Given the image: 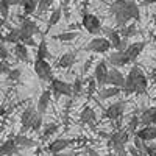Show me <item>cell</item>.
<instances>
[{"instance_id":"cell-26","label":"cell","mask_w":156,"mask_h":156,"mask_svg":"<svg viewBox=\"0 0 156 156\" xmlns=\"http://www.w3.org/2000/svg\"><path fill=\"white\" fill-rule=\"evenodd\" d=\"M78 36L76 31L73 30H69V31H62V33H58L55 36H51L55 41H61V42H69V41H73V39Z\"/></svg>"},{"instance_id":"cell-35","label":"cell","mask_w":156,"mask_h":156,"mask_svg":"<svg viewBox=\"0 0 156 156\" xmlns=\"http://www.w3.org/2000/svg\"><path fill=\"white\" fill-rule=\"evenodd\" d=\"M139 123H140V122H139V117H137V115H133L131 120H129V123H128V126H126L128 133H129V134H134V133L137 131V125H139Z\"/></svg>"},{"instance_id":"cell-48","label":"cell","mask_w":156,"mask_h":156,"mask_svg":"<svg viewBox=\"0 0 156 156\" xmlns=\"http://www.w3.org/2000/svg\"><path fill=\"white\" fill-rule=\"evenodd\" d=\"M154 3H156V0H144L142 6H148V5H154Z\"/></svg>"},{"instance_id":"cell-40","label":"cell","mask_w":156,"mask_h":156,"mask_svg":"<svg viewBox=\"0 0 156 156\" xmlns=\"http://www.w3.org/2000/svg\"><path fill=\"white\" fill-rule=\"evenodd\" d=\"M6 75H8L9 81H19L20 80V70L19 69H9V72Z\"/></svg>"},{"instance_id":"cell-57","label":"cell","mask_w":156,"mask_h":156,"mask_svg":"<svg viewBox=\"0 0 156 156\" xmlns=\"http://www.w3.org/2000/svg\"><path fill=\"white\" fill-rule=\"evenodd\" d=\"M86 156H87V154H86Z\"/></svg>"},{"instance_id":"cell-51","label":"cell","mask_w":156,"mask_h":156,"mask_svg":"<svg viewBox=\"0 0 156 156\" xmlns=\"http://www.w3.org/2000/svg\"><path fill=\"white\" fill-rule=\"evenodd\" d=\"M58 156H73V154H70V153H62V151H61V153H58Z\"/></svg>"},{"instance_id":"cell-28","label":"cell","mask_w":156,"mask_h":156,"mask_svg":"<svg viewBox=\"0 0 156 156\" xmlns=\"http://www.w3.org/2000/svg\"><path fill=\"white\" fill-rule=\"evenodd\" d=\"M139 31H137V28H136V25H123V27H120V36L122 37H133V36H136Z\"/></svg>"},{"instance_id":"cell-33","label":"cell","mask_w":156,"mask_h":156,"mask_svg":"<svg viewBox=\"0 0 156 156\" xmlns=\"http://www.w3.org/2000/svg\"><path fill=\"white\" fill-rule=\"evenodd\" d=\"M133 145L137 148V151H139L140 156H147V154H145V142L142 140L140 137H137L136 134H134V137H133Z\"/></svg>"},{"instance_id":"cell-39","label":"cell","mask_w":156,"mask_h":156,"mask_svg":"<svg viewBox=\"0 0 156 156\" xmlns=\"http://www.w3.org/2000/svg\"><path fill=\"white\" fill-rule=\"evenodd\" d=\"M111 148L114 150V153L117 156H128V151H126V145L125 144H114Z\"/></svg>"},{"instance_id":"cell-49","label":"cell","mask_w":156,"mask_h":156,"mask_svg":"<svg viewBox=\"0 0 156 156\" xmlns=\"http://www.w3.org/2000/svg\"><path fill=\"white\" fill-rule=\"evenodd\" d=\"M6 114V109H5V106H2V105H0V117H2V115H5Z\"/></svg>"},{"instance_id":"cell-41","label":"cell","mask_w":156,"mask_h":156,"mask_svg":"<svg viewBox=\"0 0 156 156\" xmlns=\"http://www.w3.org/2000/svg\"><path fill=\"white\" fill-rule=\"evenodd\" d=\"M145 154L147 156H156V145L151 142H145Z\"/></svg>"},{"instance_id":"cell-7","label":"cell","mask_w":156,"mask_h":156,"mask_svg":"<svg viewBox=\"0 0 156 156\" xmlns=\"http://www.w3.org/2000/svg\"><path fill=\"white\" fill-rule=\"evenodd\" d=\"M36 114H37V111H36L34 105H28L27 108L23 109V112L20 115V134H23L25 131H28V129H30L31 122H33Z\"/></svg>"},{"instance_id":"cell-55","label":"cell","mask_w":156,"mask_h":156,"mask_svg":"<svg viewBox=\"0 0 156 156\" xmlns=\"http://www.w3.org/2000/svg\"><path fill=\"white\" fill-rule=\"evenodd\" d=\"M0 136H2V131H0Z\"/></svg>"},{"instance_id":"cell-50","label":"cell","mask_w":156,"mask_h":156,"mask_svg":"<svg viewBox=\"0 0 156 156\" xmlns=\"http://www.w3.org/2000/svg\"><path fill=\"white\" fill-rule=\"evenodd\" d=\"M3 25H6V20H5L3 17H0V28H2Z\"/></svg>"},{"instance_id":"cell-34","label":"cell","mask_w":156,"mask_h":156,"mask_svg":"<svg viewBox=\"0 0 156 156\" xmlns=\"http://www.w3.org/2000/svg\"><path fill=\"white\" fill-rule=\"evenodd\" d=\"M51 2H53V0H37V6H36V11L39 12V14H42V12H45V11L50 8Z\"/></svg>"},{"instance_id":"cell-19","label":"cell","mask_w":156,"mask_h":156,"mask_svg":"<svg viewBox=\"0 0 156 156\" xmlns=\"http://www.w3.org/2000/svg\"><path fill=\"white\" fill-rule=\"evenodd\" d=\"M17 151L19 148L16 145L14 139H8L3 144H0V156H11V154H16Z\"/></svg>"},{"instance_id":"cell-17","label":"cell","mask_w":156,"mask_h":156,"mask_svg":"<svg viewBox=\"0 0 156 156\" xmlns=\"http://www.w3.org/2000/svg\"><path fill=\"white\" fill-rule=\"evenodd\" d=\"M139 122L142 125H156V106H150L142 111Z\"/></svg>"},{"instance_id":"cell-53","label":"cell","mask_w":156,"mask_h":156,"mask_svg":"<svg viewBox=\"0 0 156 156\" xmlns=\"http://www.w3.org/2000/svg\"><path fill=\"white\" fill-rule=\"evenodd\" d=\"M154 27H156V17H154Z\"/></svg>"},{"instance_id":"cell-23","label":"cell","mask_w":156,"mask_h":156,"mask_svg":"<svg viewBox=\"0 0 156 156\" xmlns=\"http://www.w3.org/2000/svg\"><path fill=\"white\" fill-rule=\"evenodd\" d=\"M75 62H76V56H75V53H64V55L58 59L56 66L61 67V69H69V67L73 66Z\"/></svg>"},{"instance_id":"cell-22","label":"cell","mask_w":156,"mask_h":156,"mask_svg":"<svg viewBox=\"0 0 156 156\" xmlns=\"http://www.w3.org/2000/svg\"><path fill=\"white\" fill-rule=\"evenodd\" d=\"M101 31H105L106 39H108L109 44H111V48H114V50L119 48L120 39H122V36L119 34V31H114V30H111V28H101Z\"/></svg>"},{"instance_id":"cell-45","label":"cell","mask_w":156,"mask_h":156,"mask_svg":"<svg viewBox=\"0 0 156 156\" xmlns=\"http://www.w3.org/2000/svg\"><path fill=\"white\" fill-rule=\"evenodd\" d=\"M22 2L23 0H6V3L9 6H19V5H22Z\"/></svg>"},{"instance_id":"cell-47","label":"cell","mask_w":156,"mask_h":156,"mask_svg":"<svg viewBox=\"0 0 156 156\" xmlns=\"http://www.w3.org/2000/svg\"><path fill=\"white\" fill-rule=\"evenodd\" d=\"M0 72H2V73H8L9 72V67L6 66L5 62H0Z\"/></svg>"},{"instance_id":"cell-24","label":"cell","mask_w":156,"mask_h":156,"mask_svg":"<svg viewBox=\"0 0 156 156\" xmlns=\"http://www.w3.org/2000/svg\"><path fill=\"white\" fill-rule=\"evenodd\" d=\"M14 142H16L17 148H31V147L36 145V142H34L33 139L23 136V134H20V133H19V136L14 137Z\"/></svg>"},{"instance_id":"cell-46","label":"cell","mask_w":156,"mask_h":156,"mask_svg":"<svg viewBox=\"0 0 156 156\" xmlns=\"http://www.w3.org/2000/svg\"><path fill=\"white\" fill-rule=\"evenodd\" d=\"M86 153H87V156H100L92 147H87V148H86Z\"/></svg>"},{"instance_id":"cell-29","label":"cell","mask_w":156,"mask_h":156,"mask_svg":"<svg viewBox=\"0 0 156 156\" xmlns=\"http://www.w3.org/2000/svg\"><path fill=\"white\" fill-rule=\"evenodd\" d=\"M20 6L23 8V12H25V14H33V12H36L37 0H23Z\"/></svg>"},{"instance_id":"cell-43","label":"cell","mask_w":156,"mask_h":156,"mask_svg":"<svg viewBox=\"0 0 156 156\" xmlns=\"http://www.w3.org/2000/svg\"><path fill=\"white\" fill-rule=\"evenodd\" d=\"M126 151H128V154H129V156H140V154H139V151H137V148H136L134 145L126 147Z\"/></svg>"},{"instance_id":"cell-14","label":"cell","mask_w":156,"mask_h":156,"mask_svg":"<svg viewBox=\"0 0 156 156\" xmlns=\"http://www.w3.org/2000/svg\"><path fill=\"white\" fill-rule=\"evenodd\" d=\"M73 140H69V139H55V140H51L50 144H48V147H47V151L48 153H51V154H58V153H61V151H64L70 144H72Z\"/></svg>"},{"instance_id":"cell-37","label":"cell","mask_w":156,"mask_h":156,"mask_svg":"<svg viewBox=\"0 0 156 156\" xmlns=\"http://www.w3.org/2000/svg\"><path fill=\"white\" fill-rule=\"evenodd\" d=\"M9 8L11 6L6 3V0H0V17H3L6 20L9 16Z\"/></svg>"},{"instance_id":"cell-30","label":"cell","mask_w":156,"mask_h":156,"mask_svg":"<svg viewBox=\"0 0 156 156\" xmlns=\"http://www.w3.org/2000/svg\"><path fill=\"white\" fill-rule=\"evenodd\" d=\"M83 92V81H81V78L80 76H76L75 78V81L72 83V97H80Z\"/></svg>"},{"instance_id":"cell-52","label":"cell","mask_w":156,"mask_h":156,"mask_svg":"<svg viewBox=\"0 0 156 156\" xmlns=\"http://www.w3.org/2000/svg\"><path fill=\"white\" fill-rule=\"evenodd\" d=\"M153 80H154V83H156V72L153 73Z\"/></svg>"},{"instance_id":"cell-36","label":"cell","mask_w":156,"mask_h":156,"mask_svg":"<svg viewBox=\"0 0 156 156\" xmlns=\"http://www.w3.org/2000/svg\"><path fill=\"white\" fill-rule=\"evenodd\" d=\"M95 90H97V81H95L94 76H90L87 80V98L92 97L95 94Z\"/></svg>"},{"instance_id":"cell-2","label":"cell","mask_w":156,"mask_h":156,"mask_svg":"<svg viewBox=\"0 0 156 156\" xmlns=\"http://www.w3.org/2000/svg\"><path fill=\"white\" fill-rule=\"evenodd\" d=\"M148 89V81L145 73L142 72L140 67H137L136 64L131 67V70L128 72L125 83L122 87V92L125 95H131V94H137V95H145Z\"/></svg>"},{"instance_id":"cell-10","label":"cell","mask_w":156,"mask_h":156,"mask_svg":"<svg viewBox=\"0 0 156 156\" xmlns=\"http://www.w3.org/2000/svg\"><path fill=\"white\" fill-rule=\"evenodd\" d=\"M106 75H108V66H106V61H100L97 62V66L94 69V78L97 81V87H103L106 86Z\"/></svg>"},{"instance_id":"cell-11","label":"cell","mask_w":156,"mask_h":156,"mask_svg":"<svg viewBox=\"0 0 156 156\" xmlns=\"http://www.w3.org/2000/svg\"><path fill=\"white\" fill-rule=\"evenodd\" d=\"M123 112H125V101L123 100L112 103L111 106H108L105 109V115L108 117V119H111V120H119L120 117L123 115Z\"/></svg>"},{"instance_id":"cell-15","label":"cell","mask_w":156,"mask_h":156,"mask_svg":"<svg viewBox=\"0 0 156 156\" xmlns=\"http://www.w3.org/2000/svg\"><path fill=\"white\" fill-rule=\"evenodd\" d=\"M134 134L137 137H140L144 142H151L156 139V125H144Z\"/></svg>"},{"instance_id":"cell-27","label":"cell","mask_w":156,"mask_h":156,"mask_svg":"<svg viewBox=\"0 0 156 156\" xmlns=\"http://www.w3.org/2000/svg\"><path fill=\"white\" fill-rule=\"evenodd\" d=\"M61 16H62V9H61V6H58L56 9L51 11V14H50V17H48V22H47V30H50L51 27H55V25L61 20Z\"/></svg>"},{"instance_id":"cell-31","label":"cell","mask_w":156,"mask_h":156,"mask_svg":"<svg viewBox=\"0 0 156 156\" xmlns=\"http://www.w3.org/2000/svg\"><path fill=\"white\" fill-rule=\"evenodd\" d=\"M3 41L9 44H16L19 42V28H11L6 36H3Z\"/></svg>"},{"instance_id":"cell-56","label":"cell","mask_w":156,"mask_h":156,"mask_svg":"<svg viewBox=\"0 0 156 156\" xmlns=\"http://www.w3.org/2000/svg\"><path fill=\"white\" fill-rule=\"evenodd\" d=\"M53 156H58V154H53Z\"/></svg>"},{"instance_id":"cell-21","label":"cell","mask_w":156,"mask_h":156,"mask_svg":"<svg viewBox=\"0 0 156 156\" xmlns=\"http://www.w3.org/2000/svg\"><path fill=\"white\" fill-rule=\"evenodd\" d=\"M122 92V89L120 87H117V86H109V87H100L98 90V97L100 100H108V98H112V97H117Z\"/></svg>"},{"instance_id":"cell-13","label":"cell","mask_w":156,"mask_h":156,"mask_svg":"<svg viewBox=\"0 0 156 156\" xmlns=\"http://www.w3.org/2000/svg\"><path fill=\"white\" fill-rule=\"evenodd\" d=\"M108 61L112 64V67H122V66L129 64V59H128L126 53L122 51V50H115L111 55H108Z\"/></svg>"},{"instance_id":"cell-54","label":"cell","mask_w":156,"mask_h":156,"mask_svg":"<svg viewBox=\"0 0 156 156\" xmlns=\"http://www.w3.org/2000/svg\"><path fill=\"white\" fill-rule=\"evenodd\" d=\"M66 2H72V0H66Z\"/></svg>"},{"instance_id":"cell-12","label":"cell","mask_w":156,"mask_h":156,"mask_svg":"<svg viewBox=\"0 0 156 156\" xmlns=\"http://www.w3.org/2000/svg\"><path fill=\"white\" fill-rule=\"evenodd\" d=\"M145 47H147V42L145 41H139V42H134V44H128V47L123 51L126 53L129 62H136L137 56L142 53V50H144Z\"/></svg>"},{"instance_id":"cell-20","label":"cell","mask_w":156,"mask_h":156,"mask_svg":"<svg viewBox=\"0 0 156 156\" xmlns=\"http://www.w3.org/2000/svg\"><path fill=\"white\" fill-rule=\"evenodd\" d=\"M14 55L17 59H20L22 62H30V53H28V47L23 45L20 41L14 44Z\"/></svg>"},{"instance_id":"cell-32","label":"cell","mask_w":156,"mask_h":156,"mask_svg":"<svg viewBox=\"0 0 156 156\" xmlns=\"http://www.w3.org/2000/svg\"><path fill=\"white\" fill-rule=\"evenodd\" d=\"M58 128H59V125L58 123H50V125H47V128H45V131L42 133V140H47L48 137H51L56 131H58Z\"/></svg>"},{"instance_id":"cell-18","label":"cell","mask_w":156,"mask_h":156,"mask_svg":"<svg viewBox=\"0 0 156 156\" xmlns=\"http://www.w3.org/2000/svg\"><path fill=\"white\" fill-rule=\"evenodd\" d=\"M50 100H51V90H44V92L41 94V97H39V100H37V106H36L37 114L44 115L47 112V108L50 105Z\"/></svg>"},{"instance_id":"cell-9","label":"cell","mask_w":156,"mask_h":156,"mask_svg":"<svg viewBox=\"0 0 156 156\" xmlns=\"http://www.w3.org/2000/svg\"><path fill=\"white\" fill-rule=\"evenodd\" d=\"M125 83V75L117 69V67H111L108 69V75H106V84L108 86H117V87H123Z\"/></svg>"},{"instance_id":"cell-1","label":"cell","mask_w":156,"mask_h":156,"mask_svg":"<svg viewBox=\"0 0 156 156\" xmlns=\"http://www.w3.org/2000/svg\"><path fill=\"white\" fill-rule=\"evenodd\" d=\"M117 27H123L131 19L140 22V9L134 0H115L109 8Z\"/></svg>"},{"instance_id":"cell-44","label":"cell","mask_w":156,"mask_h":156,"mask_svg":"<svg viewBox=\"0 0 156 156\" xmlns=\"http://www.w3.org/2000/svg\"><path fill=\"white\" fill-rule=\"evenodd\" d=\"M0 58H2V59H8V58H9L8 50H6V47H3V45H0Z\"/></svg>"},{"instance_id":"cell-3","label":"cell","mask_w":156,"mask_h":156,"mask_svg":"<svg viewBox=\"0 0 156 156\" xmlns=\"http://www.w3.org/2000/svg\"><path fill=\"white\" fill-rule=\"evenodd\" d=\"M50 90H51V95L55 98L59 97H72V84L67 81H62L58 80V78H51L50 80Z\"/></svg>"},{"instance_id":"cell-4","label":"cell","mask_w":156,"mask_h":156,"mask_svg":"<svg viewBox=\"0 0 156 156\" xmlns=\"http://www.w3.org/2000/svg\"><path fill=\"white\" fill-rule=\"evenodd\" d=\"M33 67H34V72H36V75H37L39 80L50 83V80L53 78V69H51L50 62H47V59H39V58H36Z\"/></svg>"},{"instance_id":"cell-5","label":"cell","mask_w":156,"mask_h":156,"mask_svg":"<svg viewBox=\"0 0 156 156\" xmlns=\"http://www.w3.org/2000/svg\"><path fill=\"white\" fill-rule=\"evenodd\" d=\"M81 25H83V28H84L87 33L94 34V36L100 34V33H101V28H103L101 23H100V19H98L97 16H94V14H89V12L83 16Z\"/></svg>"},{"instance_id":"cell-8","label":"cell","mask_w":156,"mask_h":156,"mask_svg":"<svg viewBox=\"0 0 156 156\" xmlns=\"http://www.w3.org/2000/svg\"><path fill=\"white\" fill-rule=\"evenodd\" d=\"M39 27L36 25L34 20H30V19H23L20 27H19V41L22 37H28V36H36L39 34Z\"/></svg>"},{"instance_id":"cell-6","label":"cell","mask_w":156,"mask_h":156,"mask_svg":"<svg viewBox=\"0 0 156 156\" xmlns=\"http://www.w3.org/2000/svg\"><path fill=\"white\" fill-rule=\"evenodd\" d=\"M86 50L92 51V53H108L111 50V44L106 37H94L86 45Z\"/></svg>"},{"instance_id":"cell-16","label":"cell","mask_w":156,"mask_h":156,"mask_svg":"<svg viewBox=\"0 0 156 156\" xmlns=\"http://www.w3.org/2000/svg\"><path fill=\"white\" fill-rule=\"evenodd\" d=\"M80 120L86 125H89L90 128H94L95 126V122H97V114L95 111L90 108V106H84L81 114H80Z\"/></svg>"},{"instance_id":"cell-42","label":"cell","mask_w":156,"mask_h":156,"mask_svg":"<svg viewBox=\"0 0 156 156\" xmlns=\"http://www.w3.org/2000/svg\"><path fill=\"white\" fill-rule=\"evenodd\" d=\"M20 42H22L23 45H27V47H36V45H37V42L34 41V37H33V36L22 37V39H20Z\"/></svg>"},{"instance_id":"cell-38","label":"cell","mask_w":156,"mask_h":156,"mask_svg":"<svg viewBox=\"0 0 156 156\" xmlns=\"http://www.w3.org/2000/svg\"><path fill=\"white\" fill-rule=\"evenodd\" d=\"M41 126H42V115H41V114H36L34 119H33V122H31L30 129H31V131H39V129H41Z\"/></svg>"},{"instance_id":"cell-25","label":"cell","mask_w":156,"mask_h":156,"mask_svg":"<svg viewBox=\"0 0 156 156\" xmlns=\"http://www.w3.org/2000/svg\"><path fill=\"white\" fill-rule=\"evenodd\" d=\"M36 58L39 59H47L50 56V51H48V47H47V42H45V39H41V42H39L36 45Z\"/></svg>"}]
</instances>
